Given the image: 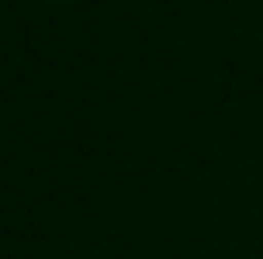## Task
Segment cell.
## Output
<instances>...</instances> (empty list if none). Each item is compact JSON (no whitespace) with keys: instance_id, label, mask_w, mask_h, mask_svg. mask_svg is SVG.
Returning a JSON list of instances; mask_svg holds the SVG:
<instances>
[]
</instances>
